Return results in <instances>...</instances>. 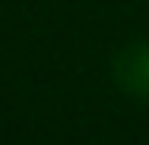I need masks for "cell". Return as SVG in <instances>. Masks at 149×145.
<instances>
[{
    "label": "cell",
    "instance_id": "obj_1",
    "mask_svg": "<svg viewBox=\"0 0 149 145\" xmlns=\"http://www.w3.org/2000/svg\"><path fill=\"white\" fill-rule=\"evenodd\" d=\"M118 82L127 95L149 101V41L127 47L118 60Z\"/></svg>",
    "mask_w": 149,
    "mask_h": 145
}]
</instances>
